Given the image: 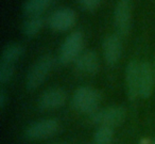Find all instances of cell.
Listing matches in <instances>:
<instances>
[{
  "label": "cell",
  "mask_w": 155,
  "mask_h": 144,
  "mask_svg": "<svg viewBox=\"0 0 155 144\" xmlns=\"http://www.w3.org/2000/svg\"><path fill=\"white\" fill-rule=\"evenodd\" d=\"M151 144H155V140H154V141H153V142H152V143H151Z\"/></svg>",
  "instance_id": "44dd1931"
},
{
  "label": "cell",
  "mask_w": 155,
  "mask_h": 144,
  "mask_svg": "<svg viewBox=\"0 0 155 144\" xmlns=\"http://www.w3.org/2000/svg\"><path fill=\"white\" fill-rule=\"evenodd\" d=\"M133 0H118L114 10V25L117 34L127 37L132 29Z\"/></svg>",
  "instance_id": "277c9868"
},
{
  "label": "cell",
  "mask_w": 155,
  "mask_h": 144,
  "mask_svg": "<svg viewBox=\"0 0 155 144\" xmlns=\"http://www.w3.org/2000/svg\"><path fill=\"white\" fill-rule=\"evenodd\" d=\"M102 0H79L81 8L86 12H94L100 7Z\"/></svg>",
  "instance_id": "ac0fdd59"
},
{
  "label": "cell",
  "mask_w": 155,
  "mask_h": 144,
  "mask_svg": "<svg viewBox=\"0 0 155 144\" xmlns=\"http://www.w3.org/2000/svg\"><path fill=\"white\" fill-rule=\"evenodd\" d=\"M114 139V128L100 126L94 135L95 144H112Z\"/></svg>",
  "instance_id": "2e32d148"
},
{
  "label": "cell",
  "mask_w": 155,
  "mask_h": 144,
  "mask_svg": "<svg viewBox=\"0 0 155 144\" xmlns=\"http://www.w3.org/2000/svg\"><path fill=\"white\" fill-rule=\"evenodd\" d=\"M51 3L52 0H26L22 5V12L27 17L41 15Z\"/></svg>",
  "instance_id": "9a60e30c"
},
{
  "label": "cell",
  "mask_w": 155,
  "mask_h": 144,
  "mask_svg": "<svg viewBox=\"0 0 155 144\" xmlns=\"http://www.w3.org/2000/svg\"><path fill=\"white\" fill-rule=\"evenodd\" d=\"M53 64L54 60L51 54H44L39 57L28 72L26 78L27 89L29 91H34L41 86L52 71Z\"/></svg>",
  "instance_id": "7a4b0ae2"
},
{
  "label": "cell",
  "mask_w": 155,
  "mask_h": 144,
  "mask_svg": "<svg viewBox=\"0 0 155 144\" xmlns=\"http://www.w3.org/2000/svg\"><path fill=\"white\" fill-rule=\"evenodd\" d=\"M102 100V94L99 90L91 86H81L72 95V107L78 112L91 115L99 109Z\"/></svg>",
  "instance_id": "6da1fadb"
},
{
  "label": "cell",
  "mask_w": 155,
  "mask_h": 144,
  "mask_svg": "<svg viewBox=\"0 0 155 144\" xmlns=\"http://www.w3.org/2000/svg\"><path fill=\"white\" fill-rule=\"evenodd\" d=\"M60 122L55 118H44L34 122L26 129V135L30 140H43L53 137L60 130Z\"/></svg>",
  "instance_id": "8992f818"
},
{
  "label": "cell",
  "mask_w": 155,
  "mask_h": 144,
  "mask_svg": "<svg viewBox=\"0 0 155 144\" xmlns=\"http://www.w3.org/2000/svg\"><path fill=\"white\" fill-rule=\"evenodd\" d=\"M24 52H25L24 47H22L19 43H15V42L8 43L7 45L3 47L2 52H1L0 62L16 64V62L21 58Z\"/></svg>",
  "instance_id": "4fadbf2b"
},
{
  "label": "cell",
  "mask_w": 155,
  "mask_h": 144,
  "mask_svg": "<svg viewBox=\"0 0 155 144\" xmlns=\"http://www.w3.org/2000/svg\"><path fill=\"white\" fill-rule=\"evenodd\" d=\"M73 63L78 71L87 75H96L100 69L99 57L94 50L91 49L83 50Z\"/></svg>",
  "instance_id": "7c38bea8"
},
{
  "label": "cell",
  "mask_w": 155,
  "mask_h": 144,
  "mask_svg": "<svg viewBox=\"0 0 155 144\" xmlns=\"http://www.w3.org/2000/svg\"><path fill=\"white\" fill-rule=\"evenodd\" d=\"M84 48V34L82 31H73L65 39L58 50V62L63 65L74 62Z\"/></svg>",
  "instance_id": "3957f363"
},
{
  "label": "cell",
  "mask_w": 155,
  "mask_h": 144,
  "mask_svg": "<svg viewBox=\"0 0 155 144\" xmlns=\"http://www.w3.org/2000/svg\"><path fill=\"white\" fill-rule=\"evenodd\" d=\"M67 94L62 88H51L46 90L38 98V108L43 111L58 109L65 105Z\"/></svg>",
  "instance_id": "9c48e42d"
},
{
  "label": "cell",
  "mask_w": 155,
  "mask_h": 144,
  "mask_svg": "<svg viewBox=\"0 0 155 144\" xmlns=\"http://www.w3.org/2000/svg\"><path fill=\"white\" fill-rule=\"evenodd\" d=\"M77 23V13L70 8H61L54 11L48 18L50 29L56 32H65L72 28Z\"/></svg>",
  "instance_id": "52a82bcc"
},
{
  "label": "cell",
  "mask_w": 155,
  "mask_h": 144,
  "mask_svg": "<svg viewBox=\"0 0 155 144\" xmlns=\"http://www.w3.org/2000/svg\"><path fill=\"white\" fill-rule=\"evenodd\" d=\"M139 77L140 63L136 60H131L125 67V89L127 96L131 101L139 97Z\"/></svg>",
  "instance_id": "ba28073f"
},
{
  "label": "cell",
  "mask_w": 155,
  "mask_h": 144,
  "mask_svg": "<svg viewBox=\"0 0 155 144\" xmlns=\"http://www.w3.org/2000/svg\"><path fill=\"white\" fill-rule=\"evenodd\" d=\"M153 68H154V73H155V60H154V65H153Z\"/></svg>",
  "instance_id": "ffe728a7"
},
{
  "label": "cell",
  "mask_w": 155,
  "mask_h": 144,
  "mask_svg": "<svg viewBox=\"0 0 155 144\" xmlns=\"http://www.w3.org/2000/svg\"><path fill=\"white\" fill-rule=\"evenodd\" d=\"M15 72V64L0 62V82L1 84L8 83L12 80Z\"/></svg>",
  "instance_id": "e0dca14e"
},
{
  "label": "cell",
  "mask_w": 155,
  "mask_h": 144,
  "mask_svg": "<svg viewBox=\"0 0 155 144\" xmlns=\"http://www.w3.org/2000/svg\"><path fill=\"white\" fill-rule=\"evenodd\" d=\"M5 104H7V92H5V88L1 86V89H0V108H1V110L5 109Z\"/></svg>",
  "instance_id": "d6986e66"
},
{
  "label": "cell",
  "mask_w": 155,
  "mask_h": 144,
  "mask_svg": "<svg viewBox=\"0 0 155 144\" xmlns=\"http://www.w3.org/2000/svg\"><path fill=\"white\" fill-rule=\"evenodd\" d=\"M155 84V73L153 65L148 61L140 63L139 77V97L148 99L153 94Z\"/></svg>",
  "instance_id": "8fae6325"
},
{
  "label": "cell",
  "mask_w": 155,
  "mask_h": 144,
  "mask_svg": "<svg viewBox=\"0 0 155 144\" xmlns=\"http://www.w3.org/2000/svg\"><path fill=\"white\" fill-rule=\"evenodd\" d=\"M44 24H45V20H44V17L41 15L28 16L22 24V33H24L25 37L32 39L41 32V30L44 27Z\"/></svg>",
  "instance_id": "5bb4252c"
},
{
  "label": "cell",
  "mask_w": 155,
  "mask_h": 144,
  "mask_svg": "<svg viewBox=\"0 0 155 144\" xmlns=\"http://www.w3.org/2000/svg\"><path fill=\"white\" fill-rule=\"evenodd\" d=\"M102 50L105 62L108 65H115L122 54V41L119 34H108L102 43Z\"/></svg>",
  "instance_id": "30bf717a"
},
{
  "label": "cell",
  "mask_w": 155,
  "mask_h": 144,
  "mask_svg": "<svg viewBox=\"0 0 155 144\" xmlns=\"http://www.w3.org/2000/svg\"><path fill=\"white\" fill-rule=\"evenodd\" d=\"M125 116L127 112L124 108L121 106H112L104 109H98L91 115V120L99 126L115 128L122 124L125 120Z\"/></svg>",
  "instance_id": "5b68a950"
}]
</instances>
